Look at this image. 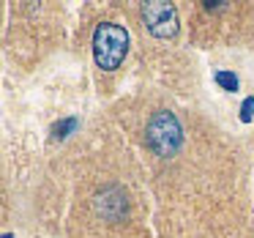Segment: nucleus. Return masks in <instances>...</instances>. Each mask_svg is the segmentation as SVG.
Masks as SVG:
<instances>
[{"mask_svg": "<svg viewBox=\"0 0 254 238\" xmlns=\"http://www.w3.org/2000/svg\"><path fill=\"white\" fill-rule=\"evenodd\" d=\"M252 115H254V96H249V99H243V104H241V121L249 123Z\"/></svg>", "mask_w": 254, "mask_h": 238, "instance_id": "obj_5", "label": "nucleus"}, {"mask_svg": "<svg viewBox=\"0 0 254 238\" xmlns=\"http://www.w3.org/2000/svg\"><path fill=\"white\" fill-rule=\"evenodd\" d=\"M145 140H148L150 148L159 156H164V159L172 154H178V148H181V143H183V132H181L178 118L172 115L170 110L156 112V115L150 118L148 129H145Z\"/></svg>", "mask_w": 254, "mask_h": 238, "instance_id": "obj_2", "label": "nucleus"}, {"mask_svg": "<svg viewBox=\"0 0 254 238\" xmlns=\"http://www.w3.org/2000/svg\"><path fill=\"white\" fill-rule=\"evenodd\" d=\"M77 126V118H68V121H63V123H58L55 126V137H66L71 129Z\"/></svg>", "mask_w": 254, "mask_h": 238, "instance_id": "obj_6", "label": "nucleus"}, {"mask_svg": "<svg viewBox=\"0 0 254 238\" xmlns=\"http://www.w3.org/2000/svg\"><path fill=\"white\" fill-rule=\"evenodd\" d=\"M142 19L148 25V30L156 36V39H172L178 33V11L170 3H161V0H153V3H145L142 6Z\"/></svg>", "mask_w": 254, "mask_h": 238, "instance_id": "obj_3", "label": "nucleus"}, {"mask_svg": "<svg viewBox=\"0 0 254 238\" xmlns=\"http://www.w3.org/2000/svg\"><path fill=\"white\" fill-rule=\"evenodd\" d=\"M216 85L224 90H238V77L232 72H216Z\"/></svg>", "mask_w": 254, "mask_h": 238, "instance_id": "obj_4", "label": "nucleus"}, {"mask_svg": "<svg viewBox=\"0 0 254 238\" xmlns=\"http://www.w3.org/2000/svg\"><path fill=\"white\" fill-rule=\"evenodd\" d=\"M128 52V33L123 25L115 22H101L93 33V58L96 66L104 72H115L123 63Z\"/></svg>", "mask_w": 254, "mask_h": 238, "instance_id": "obj_1", "label": "nucleus"}]
</instances>
